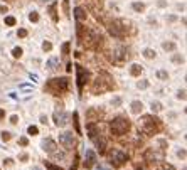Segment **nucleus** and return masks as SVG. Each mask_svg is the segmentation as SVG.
<instances>
[{
    "label": "nucleus",
    "mask_w": 187,
    "mask_h": 170,
    "mask_svg": "<svg viewBox=\"0 0 187 170\" xmlns=\"http://www.w3.org/2000/svg\"><path fill=\"white\" fill-rule=\"evenodd\" d=\"M138 130L142 133H145V135H149V136L157 135L162 130V121L153 114H143L138 120Z\"/></svg>",
    "instance_id": "obj_1"
},
{
    "label": "nucleus",
    "mask_w": 187,
    "mask_h": 170,
    "mask_svg": "<svg viewBox=\"0 0 187 170\" xmlns=\"http://www.w3.org/2000/svg\"><path fill=\"white\" fill-rule=\"evenodd\" d=\"M115 89V81L108 73L101 71L98 77L93 81V86H91V93L93 95H99V93H106V91H111Z\"/></svg>",
    "instance_id": "obj_2"
},
{
    "label": "nucleus",
    "mask_w": 187,
    "mask_h": 170,
    "mask_svg": "<svg viewBox=\"0 0 187 170\" xmlns=\"http://www.w3.org/2000/svg\"><path fill=\"white\" fill-rule=\"evenodd\" d=\"M44 89H46L47 93L54 95V96H61V95H64V93H68V89H69V79H68V77H54V79H49V81L46 83Z\"/></svg>",
    "instance_id": "obj_3"
},
{
    "label": "nucleus",
    "mask_w": 187,
    "mask_h": 170,
    "mask_svg": "<svg viewBox=\"0 0 187 170\" xmlns=\"http://www.w3.org/2000/svg\"><path fill=\"white\" fill-rule=\"evenodd\" d=\"M130 128H131L130 120L125 118V116H116L111 123H110V130H111V133L116 135V136L127 135V133L130 132Z\"/></svg>",
    "instance_id": "obj_4"
},
{
    "label": "nucleus",
    "mask_w": 187,
    "mask_h": 170,
    "mask_svg": "<svg viewBox=\"0 0 187 170\" xmlns=\"http://www.w3.org/2000/svg\"><path fill=\"white\" fill-rule=\"evenodd\" d=\"M130 22H127V20H113L111 24H110V34H111L113 37L116 39H123L127 34H128V25Z\"/></svg>",
    "instance_id": "obj_5"
},
{
    "label": "nucleus",
    "mask_w": 187,
    "mask_h": 170,
    "mask_svg": "<svg viewBox=\"0 0 187 170\" xmlns=\"http://www.w3.org/2000/svg\"><path fill=\"white\" fill-rule=\"evenodd\" d=\"M127 162H128V155H127L125 151L118 150V148H115V150L110 151V163H111V167L120 169V167H123Z\"/></svg>",
    "instance_id": "obj_6"
},
{
    "label": "nucleus",
    "mask_w": 187,
    "mask_h": 170,
    "mask_svg": "<svg viewBox=\"0 0 187 170\" xmlns=\"http://www.w3.org/2000/svg\"><path fill=\"white\" fill-rule=\"evenodd\" d=\"M76 67V81H78V91H79V95L83 93V88H84V84L90 81V71L86 69V67H83V66H74Z\"/></svg>",
    "instance_id": "obj_7"
},
{
    "label": "nucleus",
    "mask_w": 187,
    "mask_h": 170,
    "mask_svg": "<svg viewBox=\"0 0 187 170\" xmlns=\"http://www.w3.org/2000/svg\"><path fill=\"white\" fill-rule=\"evenodd\" d=\"M128 59H130V54H128V49H127V47L120 46V47H116V49L113 51V62H115V64L121 66V64L127 62Z\"/></svg>",
    "instance_id": "obj_8"
},
{
    "label": "nucleus",
    "mask_w": 187,
    "mask_h": 170,
    "mask_svg": "<svg viewBox=\"0 0 187 170\" xmlns=\"http://www.w3.org/2000/svg\"><path fill=\"white\" fill-rule=\"evenodd\" d=\"M54 121H56L57 126H64V125H68V121H69V114L62 111V105L57 106V110L54 111Z\"/></svg>",
    "instance_id": "obj_9"
},
{
    "label": "nucleus",
    "mask_w": 187,
    "mask_h": 170,
    "mask_svg": "<svg viewBox=\"0 0 187 170\" xmlns=\"http://www.w3.org/2000/svg\"><path fill=\"white\" fill-rule=\"evenodd\" d=\"M59 143H61L64 148L71 150V148L76 145L74 135H73V133H62V135H59Z\"/></svg>",
    "instance_id": "obj_10"
},
{
    "label": "nucleus",
    "mask_w": 187,
    "mask_h": 170,
    "mask_svg": "<svg viewBox=\"0 0 187 170\" xmlns=\"http://www.w3.org/2000/svg\"><path fill=\"white\" fill-rule=\"evenodd\" d=\"M94 165H96V153H94L93 150H86L83 167H84V169H93Z\"/></svg>",
    "instance_id": "obj_11"
},
{
    "label": "nucleus",
    "mask_w": 187,
    "mask_h": 170,
    "mask_svg": "<svg viewBox=\"0 0 187 170\" xmlns=\"http://www.w3.org/2000/svg\"><path fill=\"white\" fill-rule=\"evenodd\" d=\"M56 148H57V145H56L54 140H49V138H47V140L42 142V150L44 151H47V153H54Z\"/></svg>",
    "instance_id": "obj_12"
},
{
    "label": "nucleus",
    "mask_w": 187,
    "mask_h": 170,
    "mask_svg": "<svg viewBox=\"0 0 187 170\" xmlns=\"http://www.w3.org/2000/svg\"><path fill=\"white\" fill-rule=\"evenodd\" d=\"M162 153H155V148H149V150L145 151V160L147 162H155V160H162Z\"/></svg>",
    "instance_id": "obj_13"
},
{
    "label": "nucleus",
    "mask_w": 187,
    "mask_h": 170,
    "mask_svg": "<svg viewBox=\"0 0 187 170\" xmlns=\"http://www.w3.org/2000/svg\"><path fill=\"white\" fill-rule=\"evenodd\" d=\"M74 17L78 19V22H83V20H86L88 14H86V10H84L83 7H76L74 9Z\"/></svg>",
    "instance_id": "obj_14"
},
{
    "label": "nucleus",
    "mask_w": 187,
    "mask_h": 170,
    "mask_svg": "<svg viewBox=\"0 0 187 170\" xmlns=\"http://www.w3.org/2000/svg\"><path fill=\"white\" fill-rule=\"evenodd\" d=\"M86 116H88L90 121H99V118H101V111H98V110L91 108V110H88Z\"/></svg>",
    "instance_id": "obj_15"
},
{
    "label": "nucleus",
    "mask_w": 187,
    "mask_h": 170,
    "mask_svg": "<svg viewBox=\"0 0 187 170\" xmlns=\"http://www.w3.org/2000/svg\"><path fill=\"white\" fill-rule=\"evenodd\" d=\"M142 71H143V67H142L140 64H133V66L130 67V74L135 76V77H138V76L142 74Z\"/></svg>",
    "instance_id": "obj_16"
},
{
    "label": "nucleus",
    "mask_w": 187,
    "mask_h": 170,
    "mask_svg": "<svg viewBox=\"0 0 187 170\" xmlns=\"http://www.w3.org/2000/svg\"><path fill=\"white\" fill-rule=\"evenodd\" d=\"M57 66H59V57H51L47 61V69L54 71V69H57Z\"/></svg>",
    "instance_id": "obj_17"
},
{
    "label": "nucleus",
    "mask_w": 187,
    "mask_h": 170,
    "mask_svg": "<svg viewBox=\"0 0 187 170\" xmlns=\"http://www.w3.org/2000/svg\"><path fill=\"white\" fill-rule=\"evenodd\" d=\"M142 110H143V105H142V101H133V103H131V113L138 114Z\"/></svg>",
    "instance_id": "obj_18"
},
{
    "label": "nucleus",
    "mask_w": 187,
    "mask_h": 170,
    "mask_svg": "<svg viewBox=\"0 0 187 170\" xmlns=\"http://www.w3.org/2000/svg\"><path fill=\"white\" fill-rule=\"evenodd\" d=\"M56 7H57V3L54 2L51 7H49V14H51V17H52V20L54 22H57V14H56Z\"/></svg>",
    "instance_id": "obj_19"
},
{
    "label": "nucleus",
    "mask_w": 187,
    "mask_h": 170,
    "mask_svg": "<svg viewBox=\"0 0 187 170\" xmlns=\"http://www.w3.org/2000/svg\"><path fill=\"white\" fill-rule=\"evenodd\" d=\"M131 7H133V10H137V12H143V10H145V5H143L142 2H133Z\"/></svg>",
    "instance_id": "obj_20"
},
{
    "label": "nucleus",
    "mask_w": 187,
    "mask_h": 170,
    "mask_svg": "<svg viewBox=\"0 0 187 170\" xmlns=\"http://www.w3.org/2000/svg\"><path fill=\"white\" fill-rule=\"evenodd\" d=\"M162 47H164V51H168V52L170 51H175V44L174 42H164Z\"/></svg>",
    "instance_id": "obj_21"
},
{
    "label": "nucleus",
    "mask_w": 187,
    "mask_h": 170,
    "mask_svg": "<svg viewBox=\"0 0 187 170\" xmlns=\"http://www.w3.org/2000/svg\"><path fill=\"white\" fill-rule=\"evenodd\" d=\"M143 56L147 57V59H153V57H155V51H153V49H145V51H143Z\"/></svg>",
    "instance_id": "obj_22"
},
{
    "label": "nucleus",
    "mask_w": 187,
    "mask_h": 170,
    "mask_svg": "<svg viewBox=\"0 0 187 170\" xmlns=\"http://www.w3.org/2000/svg\"><path fill=\"white\" fill-rule=\"evenodd\" d=\"M22 52H24V51H22L20 47H14V49H12V56L15 57V59H19V57L22 56Z\"/></svg>",
    "instance_id": "obj_23"
},
{
    "label": "nucleus",
    "mask_w": 187,
    "mask_h": 170,
    "mask_svg": "<svg viewBox=\"0 0 187 170\" xmlns=\"http://www.w3.org/2000/svg\"><path fill=\"white\" fill-rule=\"evenodd\" d=\"M15 22H17V20H15V17H12V15L5 17V25H10V27H12V25H15Z\"/></svg>",
    "instance_id": "obj_24"
},
{
    "label": "nucleus",
    "mask_w": 187,
    "mask_h": 170,
    "mask_svg": "<svg viewBox=\"0 0 187 170\" xmlns=\"http://www.w3.org/2000/svg\"><path fill=\"white\" fill-rule=\"evenodd\" d=\"M152 110H153V111H160V110H162V103H158V101H152Z\"/></svg>",
    "instance_id": "obj_25"
},
{
    "label": "nucleus",
    "mask_w": 187,
    "mask_h": 170,
    "mask_svg": "<svg viewBox=\"0 0 187 170\" xmlns=\"http://www.w3.org/2000/svg\"><path fill=\"white\" fill-rule=\"evenodd\" d=\"M73 118H74V128H76V133L79 135V133H81V128H79V121H78V113L73 114Z\"/></svg>",
    "instance_id": "obj_26"
},
{
    "label": "nucleus",
    "mask_w": 187,
    "mask_h": 170,
    "mask_svg": "<svg viewBox=\"0 0 187 170\" xmlns=\"http://www.w3.org/2000/svg\"><path fill=\"white\" fill-rule=\"evenodd\" d=\"M27 132H29V135H37L39 128H37V126H34V125H31V126L27 128Z\"/></svg>",
    "instance_id": "obj_27"
},
{
    "label": "nucleus",
    "mask_w": 187,
    "mask_h": 170,
    "mask_svg": "<svg viewBox=\"0 0 187 170\" xmlns=\"http://www.w3.org/2000/svg\"><path fill=\"white\" fill-rule=\"evenodd\" d=\"M157 170H175V169H174V165H170V163H162Z\"/></svg>",
    "instance_id": "obj_28"
},
{
    "label": "nucleus",
    "mask_w": 187,
    "mask_h": 170,
    "mask_svg": "<svg viewBox=\"0 0 187 170\" xmlns=\"http://www.w3.org/2000/svg\"><path fill=\"white\" fill-rule=\"evenodd\" d=\"M157 76H158L160 79H168V74H167V71H164V69H160V71H157Z\"/></svg>",
    "instance_id": "obj_29"
},
{
    "label": "nucleus",
    "mask_w": 187,
    "mask_h": 170,
    "mask_svg": "<svg viewBox=\"0 0 187 170\" xmlns=\"http://www.w3.org/2000/svg\"><path fill=\"white\" fill-rule=\"evenodd\" d=\"M46 167H47V170H62L61 167H57V165L51 163V162H46Z\"/></svg>",
    "instance_id": "obj_30"
},
{
    "label": "nucleus",
    "mask_w": 187,
    "mask_h": 170,
    "mask_svg": "<svg viewBox=\"0 0 187 170\" xmlns=\"http://www.w3.org/2000/svg\"><path fill=\"white\" fill-rule=\"evenodd\" d=\"M51 49H52V44H51V42H47V40H46V42H44V44H42V51H46V52H49V51H51Z\"/></svg>",
    "instance_id": "obj_31"
},
{
    "label": "nucleus",
    "mask_w": 187,
    "mask_h": 170,
    "mask_svg": "<svg viewBox=\"0 0 187 170\" xmlns=\"http://www.w3.org/2000/svg\"><path fill=\"white\" fill-rule=\"evenodd\" d=\"M62 54L64 56H69V42H64L62 44Z\"/></svg>",
    "instance_id": "obj_32"
},
{
    "label": "nucleus",
    "mask_w": 187,
    "mask_h": 170,
    "mask_svg": "<svg viewBox=\"0 0 187 170\" xmlns=\"http://www.w3.org/2000/svg\"><path fill=\"white\" fill-rule=\"evenodd\" d=\"M29 19H31V22H37L39 20V14L37 12H31V14H29Z\"/></svg>",
    "instance_id": "obj_33"
},
{
    "label": "nucleus",
    "mask_w": 187,
    "mask_h": 170,
    "mask_svg": "<svg viewBox=\"0 0 187 170\" xmlns=\"http://www.w3.org/2000/svg\"><path fill=\"white\" fill-rule=\"evenodd\" d=\"M0 136H2V140H3V142H9V140L12 138V135H10L9 132H2V135H0Z\"/></svg>",
    "instance_id": "obj_34"
},
{
    "label": "nucleus",
    "mask_w": 187,
    "mask_h": 170,
    "mask_svg": "<svg viewBox=\"0 0 187 170\" xmlns=\"http://www.w3.org/2000/svg\"><path fill=\"white\" fill-rule=\"evenodd\" d=\"M19 145L20 147H27V145H29V140H27L25 136H22V138H19Z\"/></svg>",
    "instance_id": "obj_35"
},
{
    "label": "nucleus",
    "mask_w": 187,
    "mask_h": 170,
    "mask_svg": "<svg viewBox=\"0 0 187 170\" xmlns=\"http://www.w3.org/2000/svg\"><path fill=\"white\" fill-rule=\"evenodd\" d=\"M138 88H140V89L149 88V81H140V83H138Z\"/></svg>",
    "instance_id": "obj_36"
},
{
    "label": "nucleus",
    "mask_w": 187,
    "mask_h": 170,
    "mask_svg": "<svg viewBox=\"0 0 187 170\" xmlns=\"http://www.w3.org/2000/svg\"><path fill=\"white\" fill-rule=\"evenodd\" d=\"M177 98H179V99H186V89H180V91L177 93Z\"/></svg>",
    "instance_id": "obj_37"
},
{
    "label": "nucleus",
    "mask_w": 187,
    "mask_h": 170,
    "mask_svg": "<svg viewBox=\"0 0 187 170\" xmlns=\"http://www.w3.org/2000/svg\"><path fill=\"white\" fill-rule=\"evenodd\" d=\"M10 123H12V125H17V123H19V116H17V114L10 116Z\"/></svg>",
    "instance_id": "obj_38"
},
{
    "label": "nucleus",
    "mask_w": 187,
    "mask_h": 170,
    "mask_svg": "<svg viewBox=\"0 0 187 170\" xmlns=\"http://www.w3.org/2000/svg\"><path fill=\"white\" fill-rule=\"evenodd\" d=\"M17 36H19V37H27V30H25V29H19V34H17Z\"/></svg>",
    "instance_id": "obj_39"
},
{
    "label": "nucleus",
    "mask_w": 187,
    "mask_h": 170,
    "mask_svg": "<svg viewBox=\"0 0 187 170\" xmlns=\"http://www.w3.org/2000/svg\"><path fill=\"white\" fill-rule=\"evenodd\" d=\"M64 12H66V15H69V2L68 0H64Z\"/></svg>",
    "instance_id": "obj_40"
},
{
    "label": "nucleus",
    "mask_w": 187,
    "mask_h": 170,
    "mask_svg": "<svg viewBox=\"0 0 187 170\" xmlns=\"http://www.w3.org/2000/svg\"><path fill=\"white\" fill-rule=\"evenodd\" d=\"M78 165H79V158L76 157V158H74V163H73V167H71V170H78Z\"/></svg>",
    "instance_id": "obj_41"
},
{
    "label": "nucleus",
    "mask_w": 187,
    "mask_h": 170,
    "mask_svg": "<svg viewBox=\"0 0 187 170\" xmlns=\"http://www.w3.org/2000/svg\"><path fill=\"white\" fill-rule=\"evenodd\" d=\"M3 165H7V167H10V165H14V160H12V158H7V160L3 162Z\"/></svg>",
    "instance_id": "obj_42"
},
{
    "label": "nucleus",
    "mask_w": 187,
    "mask_h": 170,
    "mask_svg": "<svg viewBox=\"0 0 187 170\" xmlns=\"http://www.w3.org/2000/svg\"><path fill=\"white\" fill-rule=\"evenodd\" d=\"M20 160H22V162H27V160H29V155H27V153H22V155H20Z\"/></svg>",
    "instance_id": "obj_43"
},
{
    "label": "nucleus",
    "mask_w": 187,
    "mask_h": 170,
    "mask_svg": "<svg viewBox=\"0 0 187 170\" xmlns=\"http://www.w3.org/2000/svg\"><path fill=\"white\" fill-rule=\"evenodd\" d=\"M7 5H0V14H7Z\"/></svg>",
    "instance_id": "obj_44"
},
{
    "label": "nucleus",
    "mask_w": 187,
    "mask_h": 170,
    "mask_svg": "<svg viewBox=\"0 0 187 170\" xmlns=\"http://www.w3.org/2000/svg\"><path fill=\"white\" fill-rule=\"evenodd\" d=\"M174 61H175V62H184V57H179V56H175V57H174Z\"/></svg>",
    "instance_id": "obj_45"
},
{
    "label": "nucleus",
    "mask_w": 187,
    "mask_h": 170,
    "mask_svg": "<svg viewBox=\"0 0 187 170\" xmlns=\"http://www.w3.org/2000/svg\"><path fill=\"white\" fill-rule=\"evenodd\" d=\"M179 157H180V158H186V150H180V151H179Z\"/></svg>",
    "instance_id": "obj_46"
},
{
    "label": "nucleus",
    "mask_w": 187,
    "mask_h": 170,
    "mask_svg": "<svg viewBox=\"0 0 187 170\" xmlns=\"http://www.w3.org/2000/svg\"><path fill=\"white\" fill-rule=\"evenodd\" d=\"M40 123H44V125H46V123H47V118H46V116H44V114H42V116H40Z\"/></svg>",
    "instance_id": "obj_47"
},
{
    "label": "nucleus",
    "mask_w": 187,
    "mask_h": 170,
    "mask_svg": "<svg viewBox=\"0 0 187 170\" xmlns=\"http://www.w3.org/2000/svg\"><path fill=\"white\" fill-rule=\"evenodd\" d=\"M3 116H5V111H3V110H2V108H0V120H2V118H3Z\"/></svg>",
    "instance_id": "obj_48"
},
{
    "label": "nucleus",
    "mask_w": 187,
    "mask_h": 170,
    "mask_svg": "<svg viewBox=\"0 0 187 170\" xmlns=\"http://www.w3.org/2000/svg\"><path fill=\"white\" fill-rule=\"evenodd\" d=\"M32 170H40V169H39V167H34V169H32Z\"/></svg>",
    "instance_id": "obj_49"
},
{
    "label": "nucleus",
    "mask_w": 187,
    "mask_h": 170,
    "mask_svg": "<svg viewBox=\"0 0 187 170\" xmlns=\"http://www.w3.org/2000/svg\"><path fill=\"white\" fill-rule=\"evenodd\" d=\"M138 170H145V169H143V167H142V169H138Z\"/></svg>",
    "instance_id": "obj_50"
}]
</instances>
